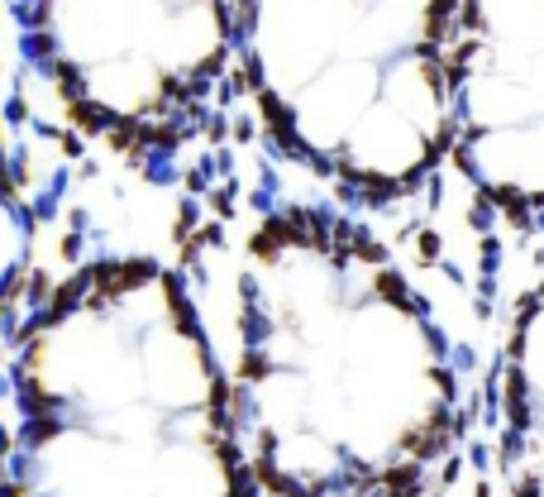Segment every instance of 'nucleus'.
<instances>
[{
    "mask_svg": "<svg viewBox=\"0 0 544 497\" xmlns=\"http://www.w3.org/2000/svg\"><path fill=\"white\" fill-rule=\"evenodd\" d=\"M229 387L268 497H420L449 430L435 326L378 244L315 211H277L239 248Z\"/></svg>",
    "mask_w": 544,
    "mask_h": 497,
    "instance_id": "f257e3e1",
    "label": "nucleus"
},
{
    "mask_svg": "<svg viewBox=\"0 0 544 497\" xmlns=\"http://www.w3.org/2000/svg\"><path fill=\"white\" fill-rule=\"evenodd\" d=\"M0 359V469L24 497H258L229 373L163 258L82 263Z\"/></svg>",
    "mask_w": 544,
    "mask_h": 497,
    "instance_id": "f03ea898",
    "label": "nucleus"
},
{
    "mask_svg": "<svg viewBox=\"0 0 544 497\" xmlns=\"http://www.w3.org/2000/svg\"><path fill=\"white\" fill-rule=\"evenodd\" d=\"M29 53L86 134L120 158L172 167L239 53L229 0H20Z\"/></svg>",
    "mask_w": 544,
    "mask_h": 497,
    "instance_id": "7ed1b4c3",
    "label": "nucleus"
},
{
    "mask_svg": "<svg viewBox=\"0 0 544 497\" xmlns=\"http://www.w3.org/2000/svg\"><path fill=\"white\" fill-rule=\"evenodd\" d=\"M444 0H239V62L277 144L334 177L439 38Z\"/></svg>",
    "mask_w": 544,
    "mask_h": 497,
    "instance_id": "20e7f679",
    "label": "nucleus"
},
{
    "mask_svg": "<svg viewBox=\"0 0 544 497\" xmlns=\"http://www.w3.org/2000/svg\"><path fill=\"white\" fill-rule=\"evenodd\" d=\"M29 273H34V206L24 172L10 153V139L0 130V354L15 326L24 321Z\"/></svg>",
    "mask_w": 544,
    "mask_h": 497,
    "instance_id": "39448f33",
    "label": "nucleus"
},
{
    "mask_svg": "<svg viewBox=\"0 0 544 497\" xmlns=\"http://www.w3.org/2000/svg\"><path fill=\"white\" fill-rule=\"evenodd\" d=\"M468 167L487 192L506 201H544V115L530 125L473 134Z\"/></svg>",
    "mask_w": 544,
    "mask_h": 497,
    "instance_id": "423d86ee",
    "label": "nucleus"
},
{
    "mask_svg": "<svg viewBox=\"0 0 544 497\" xmlns=\"http://www.w3.org/2000/svg\"><path fill=\"white\" fill-rule=\"evenodd\" d=\"M511 363H516V392L525 402V416L544 412V292L535 297V306L525 311L511 344Z\"/></svg>",
    "mask_w": 544,
    "mask_h": 497,
    "instance_id": "0eeeda50",
    "label": "nucleus"
},
{
    "mask_svg": "<svg viewBox=\"0 0 544 497\" xmlns=\"http://www.w3.org/2000/svg\"><path fill=\"white\" fill-rule=\"evenodd\" d=\"M0 497H24L15 483H10V473H5V469H0Z\"/></svg>",
    "mask_w": 544,
    "mask_h": 497,
    "instance_id": "6e6552de",
    "label": "nucleus"
}]
</instances>
